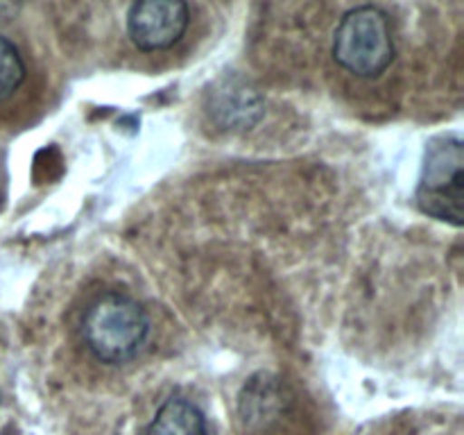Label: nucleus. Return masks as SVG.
I'll return each instance as SVG.
<instances>
[{"label":"nucleus","mask_w":464,"mask_h":435,"mask_svg":"<svg viewBox=\"0 0 464 435\" xmlns=\"http://www.w3.org/2000/svg\"><path fill=\"white\" fill-rule=\"evenodd\" d=\"M150 326V315L139 299L121 290H109L86 308L82 317V340L98 361L122 365L145 347Z\"/></svg>","instance_id":"1"},{"label":"nucleus","mask_w":464,"mask_h":435,"mask_svg":"<svg viewBox=\"0 0 464 435\" xmlns=\"http://www.w3.org/2000/svg\"><path fill=\"white\" fill-rule=\"evenodd\" d=\"M334 59L362 80L379 77L394 62L390 14L376 5L353 7L340 18L334 32Z\"/></svg>","instance_id":"2"},{"label":"nucleus","mask_w":464,"mask_h":435,"mask_svg":"<svg viewBox=\"0 0 464 435\" xmlns=\"http://www.w3.org/2000/svg\"><path fill=\"white\" fill-rule=\"evenodd\" d=\"M415 199L426 216L462 227L464 145L458 136L442 134L430 140Z\"/></svg>","instance_id":"3"},{"label":"nucleus","mask_w":464,"mask_h":435,"mask_svg":"<svg viewBox=\"0 0 464 435\" xmlns=\"http://www.w3.org/2000/svg\"><path fill=\"white\" fill-rule=\"evenodd\" d=\"M190 23L188 5L181 0H143L127 12V34L143 53L168 50L186 34Z\"/></svg>","instance_id":"4"},{"label":"nucleus","mask_w":464,"mask_h":435,"mask_svg":"<svg viewBox=\"0 0 464 435\" xmlns=\"http://www.w3.org/2000/svg\"><path fill=\"white\" fill-rule=\"evenodd\" d=\"M145 435H208L207 417L190 399L170 397L161 403Z\"/></svg>","instance_id":"5"},{"label":"nucleus","mask_w":464,"mask_h":435,"mask_svg":"<svg viewBox=\"0 0 464 435\" xmlns=\"http://www.w3.org/2000/svg\"><path fill=\"white\" fill-rule=\"evenodd\" d=\"M27 66L23 54L7 36L0 34V102L7 100L25 82Z\"/></svg>","instance_id":"6"}]
</instances>
